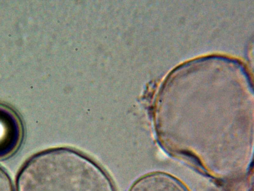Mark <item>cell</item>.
<instances>
[{
    "mask_svg": "<svg viewBox=\"0 0 254 191\" xmlns=\"http://www.w3.org/2000/svg\"><path fill=\"white\" fill-rule=\"evenodd\" d=\"M23 126L16 114L0 104V159L14 153L23 137Z\"/></svg>",
    "mask_w": 254,
    "mask_h": 191,
    "instance_id": "6da1fadb",
    "label": "cell"
}]
</instances>
